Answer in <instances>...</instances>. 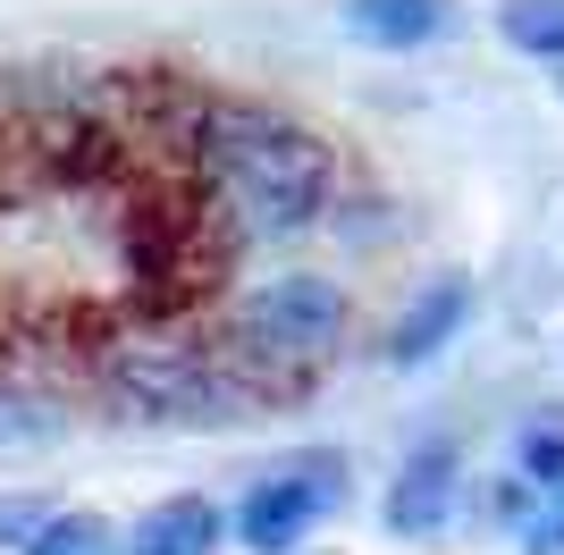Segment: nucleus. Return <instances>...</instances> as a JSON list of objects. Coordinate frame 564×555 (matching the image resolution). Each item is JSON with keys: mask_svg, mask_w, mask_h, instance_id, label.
<instances>
[{"mask_svg": "<svg viewBox=\"0 0 564 555\" xmlns=\"http://www.w3.org/2000/svg\"><path fill=\"white\" fill-rule=\"evenodd\" d=\"M18 555H110V522L101 513H43V531Z\"/></svg>", "mask_w": 564, "mask_h": 555, "instance_id": "1a4fd4ad", "label": "nucleus"}, {"mask_svg": "<svg viewBox=\"0 0 564 555\" xmlns=\"http://www.w3.org/2000/svg\"><path fill=\"white\" fill-rule=\"evenodd\" d=\"M194 152H203V177H212L219 210L245 244H270V236H312L337 203V152L312 127L261 110L245 92H212L203 101V127H194Z\"/></svg>", "mask_w": 564, "mask_h": 555, "instance_id": "f257e3e1", "label": "nucleus"}, {"mask_svg": "<svg viewBox=\"0 0 564 555\" xmlns=\"http://www.w3.org/2000/svg\"><path fill=\"white\" fill-rule=\"evenodd\" d=\"M346 286L321 270H286V278H261L245 295H228L212 328V353L219 370L236 379L245 404H295L312 395V379L337 362L346 346Z\"/></svg>", "mask_w": 564, "mask_h": 555, "instance_id": "f03ea898", "label": "nucleus"}, {"mask_svg": "<svg viewBox=\"0 0 564 555\" xmlns=\"http://www.w3.org/2000/svg\"><path fill=\"white\" fill-rule=\"evenodd\" d=\"M531 555H564V505L547 522H531Z\"/></svg>", "mask_w": 564, "mask_h": 555, "instance_id": "f8f14e48", "label": "nucleus"}, {"mask_svg": "<svg viewBox=\"0 0 564 555\" xmlns=\"http://www.w3.org/2000/svg\"><path fill=\"white\" fill-rule=\"evenodd\" d=\"M556 488H564V480H556Z\"/></svg>", "mask_w": 564, "mask_h": 555, "instance_id": "ddd939ff", "label": "nucleus"}, {"mask_svg": "<svg viewBox=\"0 0 564 555\" xmlns=\"http://www.w3.org/2000/svg\"><path fill=\"white\" fill-rule=\"evenodd\" d=\"M464 320H471V286H464V278H438V286H430V295L397 320V337H388V362H404V370L430 362V353L447 346Z\"/></svg>", "mask_w": 564, "mask_h": 555, "instance_id": "39448f33", "label": "nucleus"}, {"mask_svg": "<svg viewBox=\"0 0 564 555\" xmlns=\"http://www.w3.org/2000/svg\"><path fill=\"white\" fill-rule=\"evenodd\" d=\"M522 471L556 488L564 480V429H531V438H522Z\"/></svg>", "mask_w": 564, "mask_h": 555, "instance_id": "9d476101", "label": "nucleus"}, {"mask_svg": "<svg viewBox=\"0 0 564 555\" xmlns=\"http://www.w3.org/2000/svg\"><path fill=\"white\" fill-rule=\"evenodd\" d=\"M455 505V446H422L404 463V480L388 488V531L397 538H430Z\"/></svg>", "mask_w": 564, "mask_h": 555, "instance_id": "20e7f679", "label": "nucleus"}, {"mask_svg": "<svg viewBox=\"0 0 564 555\" xmlns=\"http://www.w3.org/2000/svg\"><path fill=\"white\" fill-rule=\"evenodd\" d=\"M346 25L371 51H422L430 34H447V0H346Z\"/></svg>", "mask_w": 564, "mask_h": 555, "instance_id": "423d86ee", "label": "nucleus"}, {"mask_svg": "<svg viewBox=\"0 0 564 555\" xmlns=\"http://www.w3.org/2000/svg\"><path fill=\"white\" fill-rule=\"evenodd\" d=\"M212 547H219V505L212 497H169L135 522L127 555H212Z\"/></svg>", "mask_w": 564, "mask_h": 555, "instance_id": "0eeeda50", "label": "nucleus"}, {"mask_svg": "<svg viewBox=\"0 0 564 555\" xmlns=\"http://www.w3.org/2000/svg\"><path fill=\"white\" fill-rule=\"evenodd\" d=\"M497 34L514 51H531V59H564V0H506Z\"/></svg>", "mask_w": 564, "mask_h": 555, "instance_id": "6e6552de", "label": "nucleus"}, {"mask_svg": "<svg viewBox=\"0 0 564 555\" xmlns=\"http://www.w3.org/2000/svg\"><path fill=\"white\" fill-rule=\"evenodd\" d=\"M346 497V463H329V455H304V463H286L279 480H261L245 505H236V531H245V547H261V555H279V547H295V538L321 522V513Z\"/></svg>", "mask_w": 564, "mask_h": 555, "instance_id": "7ed1b4c3", "label": "nucleus"}, {"mask_svg": "<svg viewBox=\"0 0 564 555\" xmlns=\"http://www.w3.org/2000/svg\"><path fill=\"white\" fill-rule=\"evenodd\" d=\"M43 497H0V547H25V538L43 531Z\"/></svg>", "mask_w": 564, "mask_h": 555, "instance_id": "9b49d317", "label": "nucleus"}]
</instances>
